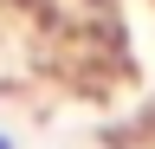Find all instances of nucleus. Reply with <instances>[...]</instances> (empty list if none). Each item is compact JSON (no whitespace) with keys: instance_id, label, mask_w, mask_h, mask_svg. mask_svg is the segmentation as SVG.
<instances>
[{"instance_id":"obj_1","label":"nucleus","mask_w":155,"mask_h":149,"mask_svg":"<svg viewBox=\"0 0 155 149\" xmlns=\"http://www.w3.org/2000/svg\"><path fill=\"white\" fill-rule=\"evenodd\" d=\"M0 149H13V136H0Z\"/></svg>"}]
</instances>
